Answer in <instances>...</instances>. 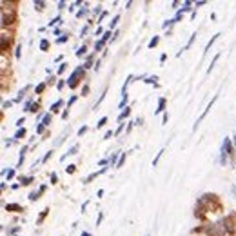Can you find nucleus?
I'll return each instance as SVG.
<instances>
[{
    "instance_id": "9",
    "label": "nucleus",
    "mask_w": 236,
    "mask_h": 236,
    "mask_svg": "<svg viewBox=\"0 0 236 236\" xmlns=\"http://www.w3.org/2000/svg\"><path fill=\"white\" fill-rule=\"evenodd\" d=\"M22 183H24V185H27V183H31V178H22Z\"/></svg>"
},
{
    "instance_id": "8",
    "label": "nucleus",
    "mask_w": 236,
    "mask_h": 236,
    "mask_svg": "<svg viewBox=\"0 0 236 236\" xmlns=\"http://www.w3.org/2000/svg\"><path fill=\"white\" fill-rule=\"evenodd\" d=\"M49 120H51L49 115H47V116H44V125H47V124H49Z\"/></svg>"
},
{
    "instance_id": "12",
    "label": "nucleus",
    "mask_w": 236,
    "mask_h": 236,
    "mask_svg": "<svg viewBox=\"0 0 236 236\" xmlns=\"http://www.w3.org/2000/svg\"><path fill=\"white\" fill-rule=\"evenodd\" d=\"M76 149H78V147H76V145H75V147H71V151H69V153H67V154H75V153H76Z\"/></svg>"
},
{
    "instance_id": "1",
    "label": "nucleus",
    "mask_w": 236,
    "mask_h": 236,
    "mask_svg": "<svg viewBox=\"0 0 236 236\" xmlns=\"http://www.w3.org/2000/svg\"><path fill=\"white\" fill-rule=\"evenodd\" d=\"M82 75V69H76L75 73L71 75V78H69V87H75L76 86V80H78V76Z\"/></svg>"
},
{
    "instance_id": "4",
    "label": "nucleus",
    "mask_w": 236,
    "mask_h": 236,
    "mask_svg": "<svg viewBox=\"0 0 236 236\" xmlns=\"http://www.w3.org/2000/svg\"><path fill=\"white\" fill-rule=\"evenodd\" d=\"M24 135H26V131H24V129H18L17 135H15V138H20V136H24Z\"/></svg>"
},
{
    "instance_id": "11",
    "label": "nucleus",
    "mask_w": 236,
    "mask_h": 236,
    "mask_svg": "<svg viewBox=\"0 0 236 236\" xmlns=\"http://www.w3.org/2000/svg\"><path fill=\"white\" fill-rule=\"evenodd\" d=\"M35 6H36L38 9H42V7H44V2H35Z\"/></svg>"
},
{
    "instance_id": "7",
    "label": "nucleus",
    "mask_w": 236,
    "mask_h": 236,
    "mask_svg": "<svg viewBox=\"0 0 236 236\" xmlns=\"http://www.w3.org/2000/svg\"><path fill=\"white\" fill-rule=\"evenodd\" d=\"M156 42H158V38H153V40L149 42V47H154V45H156Z\"/></svg>"
},
{
    "instance_id": "5",
    "label": "nucleus",
    "mask_w": 236,
    "mask_h": 236,
    "mask_svg": "<svg viewBox=\"0 0 236 236\" xmlns=\"http://www.w3.org/2000/svg\"><path fill=\"white\" fill-rule=\"evenodd\" d=\"M163 106H165V100H163V98H162V100H160V106H158V109H156V111H158V113H160L162 109H163Z\"/></svg>"
},
{
    "instance_id": "3",
    "label": "nucleus",
    "mask_w": 236,
    "mask_h": 236,
    "mask_svg": "<svg viewBox=\"0 0 236 236\" xmlns=\"http://www.w3.org/2000/svg\"><path fill=\"white\" fill-rule=\"evenodd\" d=\"M6 209H7V211H20V205H15V204H11V205H7Z\"/></svg>"
},
{
    "instance_id": "13",
    "label": "nucleus",
    "mask_w": 236,
    "mask_h": 236,
    "mask_svg": "<svg viewBox=\"0 0 236 236\" xmlns=\"http://www.w3.org/2000/svg\"><path fill=\"white\" fill-rule=\"evenodd\" d=\"M60 106H62V102L58 100V102H56V104H54V106H53V111H54V109H56V107H60Z\"/></svg>"
},
{
    "instance_id": "2",
    "label": "nucleus",
    "mask_w": 236,
    "mask_h": 236,
    "mask_svg": "<svg viewBox=\"0 0 236 236\" xmlns=\"http://www.w3.org/2000/svg\"><path fill=\"white\" fill-rule=\"evenodd\" d=\"M229 149H231V144H229V140H225L224 142V160H225V154L229 153Z\"/></svg>"
},
{
    "instance_id": "10",
    "label": "nucleus",
    "mask_w": 236,
    "mask_h": 236,
    "mask_svg": "<svg viewBox=\"0 0 236 236\" xmlns=\"http://www.w3.org/2000/svg\"><path fill=\"white\" fill-rule=\"evenodd\" d=\"M47 45H49V44L45 42V40H42V44H40V47H42V49H47Z\"/></svg>"
},
{
    "instance_id": "14",
    "label": "nucleus",
    "mask_w": 236,
    "mask_h": 236,
    "mask_svg": "<svg viewBox=\"0 0 236 236\" xmlns=\"http://www.w3.org/2000/svg\"><path fill=\"white\" fill-rule=\"evenodd\" d=\"M82 236H89V233H84V234H82Z\"/></svg>"
},
{
    "instance_id": "6",
    "label": "nucleus",
    "mask_w": 236,
    "mask_h": 236,
    "mask_svg": "<svg viewBox=\"0 0 236 236\" xmlns=\"http://www.w3.org/2000/svg\"><path fill=\"white\" fill-rule=\"evenodd\" d=\"M106 122H107V118H102V120L98 122V127H102V125H106Z\"/></svg>"
}]
</instances>
